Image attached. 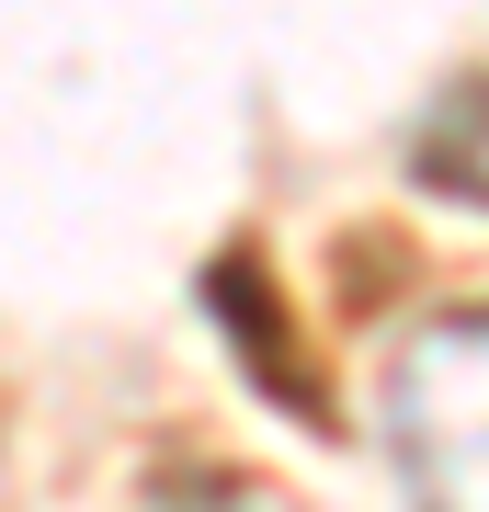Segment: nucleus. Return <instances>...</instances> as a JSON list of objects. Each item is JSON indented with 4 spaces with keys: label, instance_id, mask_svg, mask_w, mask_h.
Returning a JSON list of instances; mask_svg holds the SVG:
<instances>
[{
    "label": "nucleus",
    "instance_id": "3",
    "mask_svg": "<svg viewBox=\"0 0 489 512\" xmlns=\"http://www.w3.org/2000/svg\"><path fill=\"white\" fill-rule=\"evenodd\" d=\"M160 512H273L262 490H239V478H194V490H171Z\"/></svg>",
    "mask_w": 489,
    "mask_h": 512
},
{
    "label": "nucleus",
    "instance_id": "1",
    "mask_svg": "<svg viewBox=\"0 0 489 512\" xmlns=\"http://www.w3.org/2000/svg\"><path fill=\"white\" fill-rule=\"evenodd\" d=\"M387 444L421 512H489V308H455L399 342Z\"/></svg>",
    "mask_w": 489,
    "mask_h": 512
},
{
    "label": "nucleus",
    "instance_id": "2",
    "mask_svg": "<svg viewBox=\"0 0 489 512\" xmlns=\"http://www.w3.org/2000/svg\"><path fill=\"white\" fill-rule=\"evenodd\" d=\"M478 137H489V80H467V92L433 114V137H421V171H433V160H455V148H478Z\"/></svg>",
    "mask_w": 489,
    "mask_h": 512
}]
</instances>
